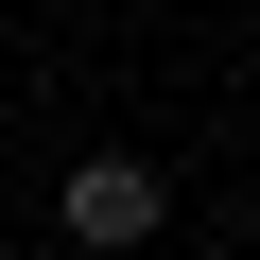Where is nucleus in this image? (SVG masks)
<instances>
[{"label": "nucleus", "instance_id": "f257e3e1", "mask_svg": "<svg viewBox=\"0 0 260 260\" xmlns=\"http://www.w3.org/2000/svg\"><path fill=\"white\" fill-rule=\"evenodd\" d=\"M52 225H70L87 260H139V243L174 225V191H156V156H70V191H52Z\"/></svg>", "mask_w": 260, "mask_h": 260}]
</instances>
